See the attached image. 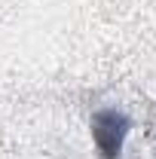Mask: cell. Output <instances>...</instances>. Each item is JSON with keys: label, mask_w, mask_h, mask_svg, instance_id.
Returning <instances> with one entry per match:
<instances>
[{"label": "cell", "mask_w": 156, "mask_h": 159, "mask_svg": "<svg viewBox=\"0 0 156 159\" xmlns=\"http://www.w3.org/2000/svg\"><path fill=\"white\" fill-rule=\"evenodd\" d=\"M126 116L122 113H113V110H104L92 119V135H95V144L101 147V153L107 159L119 156V144H122V135H126Z\"/></svg>", "instance_id": "6da1fadb"}]
</instances>
